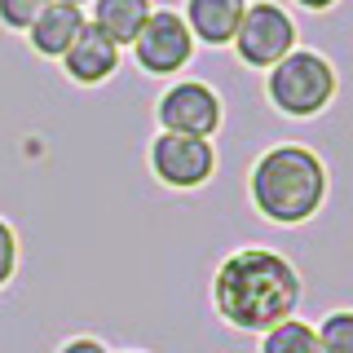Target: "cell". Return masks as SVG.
Masks as SVG:
<instances>
[{"label": "cell", "mask_w": 353, "mask_h": 353, "mask_svg": "<svg viewBox=\"0 0 353 353\" xmlns=\"http://www.w3.org/2000/svg\"><path fill=\"white\" fill-rule=\"evenodd\" d=\"M305 283L296 265L274 248H243L221 261L212 279V305L239 331H270L296 314Z\"/></svg>", "instance_id": "obj_1"}, {"label": "cell", "mask_w": 353, "mask_h": 353, "mask_svg": "<svg viewBox=\"0 0 353 353\" xmlns=\"http://www.w3.org/2000/svg\"><path fill=\"white\" fill-rule=\"evenodd\" d=\"M252 208L274 225H305L327 199V168L309 146L283 141L270 146L248 172Z\"/></svg>", "instance_id": "obj_2"}, {"label": "cell", "mask_w": 353, "mask_h": 353, "mask_svg": "<svg viewBox=\"0 0 353 353\" xmlns=\"http://www.w3.org/2000/svg\"><path fill=\"white\" fill-rule=\"evenodd\" d=\"M265 80V97L270 106L287 119H314L336 102L340 75L318 49H292L279 66H270Z\"/></svg>", "instance_id": "obj_3"}, {"label": "cell", "mask_w": 353, "mask_h": 353, "mask_svg": "<svg viewBox=\"0 0 353 353\" xmlns=\"http://www.w3.org/2000/svg\"><path fill=\"white\" fill-rule=\"evenodd\" d=\"M296 44V22L283 5H270V0H248V14H243L239 31H234V53L243 66L252 71H270L279 66Z\"/></svg>", "instance_id": "obj_4"}, {"label": "cell", "mask_w": 353, "mask_h": 353, "mask_svg": "<svg viewBox=\"0 0 353 353\" xmlns=\"http://www.w3.org/2000/svg\"><path fill=\"white\" fill-rule=\"evenodd\" d=\"M132 58L146 75H159V80L181 75L194 58V36L185 27L181 9H154L146 27H141V36L132 40Z\"/></svg>", "instance_id": "obj_5"}, {"label": "cell", "mask_w": 353, "mask_h": 353, "mask_svg": "<svg viewBox=\"0 0 353 353\" xmlns=\"http://www.w3.org/2000/svg\"><path fill=\"white\" fill-rule=\"evenodd\" d=\"M150 172L172 190H199L216 172V150L208 137H181V132H159L150 141Z\"/></svg>", "instance_id": "obj_6"}, {"label": "cell", "mask_w": 353, "mask_h": 353, "mask_svg": "<svg viewBox=\"0 0 353 353\" xmlns=\"http://www.w3.org/2000/svg\"><path fill=\"white\" fill-rule=\"evenodd\" d=\"M159 132H181V137H208L221 128V97L203 80H176L154 102Z\"/></svg>", "instance_id": "obj_7"}, {"label": "cell", "mask_w": 353, "mask_h": 353, "mask_svg": "<svg viewBox=\"0 0 353 353\" xmlns=\"http://www.w3.org/2000/svg\"><path fill=\"white\" fill-rule=\"evenodd\" d=\"M62 71H66V80H75L84 88L106 84L110 75L119 71V44H110L102 31L88 22V27L80 31V40L62 53Z\"/></svg>", "instance_id": "obj_8"}, {"label": "cell", "mask_w": 353, "mask_h": 353, "mask_svg": "<svg viewBox=\"0 0 353 353\" xmlns=\"http://www.w3.org/2000/svg\"><path fill=\"white\" fill-rule=\"evenodd\" d=\"M243 14H248V0H185V9H181L194 44H208V49L234 44Z\"/></svg>", "instance_id": "obj_9"}, {"label": "cell", "mask_w": 353, "mask_h": 353, "mask_svg": "<svg viewBox=\"0 0 353 353\" xmlns=\"http://www.w3.org/2000/svg\"><path fill=\"white\" fill-rule=\"evenodd\" d=\"M84 27H88V14L80 5H62V0H53V5L31 22L27 40H31V49H36L40 58H58L62 62V53L80 40Z\"/></svg>", "instance_id": "obj_10"}, {"label": "cell", "mask_w": 353, "mask_h": 353, "mask_svg": "<svg viewBox=\"0 0 353 353\" xmlns=\"http://www.w3.org/2000/svg\"><path fill=\"white\" fill-rule=\"evenodd\" d=\"M154 14L150 0H93V27L102 31L110 44H119V49H132V40L141 36V27H146V18Z\"/></svg>", "instance_id": "obj_11"}, {"label": "cell", "mask_w": 353, "mask_h": 353, "mask_svg": "<svg viewBox=\"0 0 353 353\" xmlns=\"http://www.w3.org/2000/svg\"><path fill=\"white\" fill-rule=\"evenodd\" d=\"M261 353H318V327L287 318V323L270 327L261 336Z\"/></svg>", "instance_id": "obj_12"}, {"label": "cell", "mask_w": 353, "mask_h": 353, "mask_svg": "<svg viewBox=\"0 0 353 353\" xmlns=\"http://www.w3.org/2000/svg\"><path fill=\"white\" fill-rule=\"evenodd\" d=\"M318 353H353V309H331L318 323Z\"/></svg>", "instance_id": "obj_13"}, {"label": "cell", "mask_w": 353, "mask_h": 353, "mask_svg": "<svg viewBox=\"0 0 353 353\" xmlns=\"http://www.w3.org/2000/svg\"><path fill=\"white\" fill-rule=\"evenodd\" d=\"M49 5L53 0H0V22H5L9 31H31V22Z\"/></svg>", "instance_id": "obj_14"}, {"label": "cell", "mask_w": 353, "mask_h": 353, "mask_svg": "<svg viewBox=\"0 0 353 353\" xmlns=\"http://www.w3.org/2000/svg\"><path fill=\"white\" fill-rule=\"evenodd\" d=\"M18 274V234L5 216H0V292L9 287V279Z\"/></svg>", "instance_id": "obj_15"}, {"label": "cell", "mask_w": 353, "mask_h": 353, "mask_svg": "<svg viewBox=\"0 0 353 353\" xmlns=\"http://www.w3.org/2000/svg\"><path fill=\"white\" fill-rule=\"evenodd\" d=\"M58 353H110L102 340H93V336H75V340H66V345Z\"/></svg>", "instance_id": "obj_16"}, {"label": "cell", "mask_w": 353, "mask_h": 353, "mask_svg": "<svg viewBox=\"0 0 353 353\" xmlns=\"http://www.w3.org/2000/svg\"><path fill=\"white\" fill-rule=\"evenodd\" d=\"M292 5L309 9V14H327V9H331V5H340V0H292Z\"/></svg>", "instance_id": "obj_17"}, {"label": "cell", "mask_w": 353, "mask_h": 353, "mask_svg": "<svg viewBox=\"0 0 353 353\" xmlns=\"http://www.w3.org/2000/svg\"><path fill=\"white\" fill-rule=\"evenodd\" d=\"M62 5H80V9H84V5H88V0H62Z\"/></svg>", "instance_id": "obj_18"}, {"label": "cell", "mask_w": 353, "mask_h": 353, "mask_svg": "<svg viewBox=\"0 0 353 353\" xmlns=\"http://www.w3.org/2000/svg\"><path fill=\"white\" fill-rule=\"evenodd\" d=\"M128 353H141V349H128Z\"/></svg>", "instance_id": "obj_19"}]
</instances>
